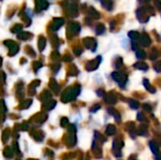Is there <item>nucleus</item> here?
<instances>
[{"mask_svg":"<svg viewBox=\"0 0 161 160\" xmlns=\"http://www.w3.org/2000/svg\"><path fill=\"white\" fill-rule=\"evenodd\" d=\"M155 2H156V4H157L156 6H157V7H158V8H161V2H160V1H159V0H155Z\"/></svg>","mask_w":161,"mask_h":160,"instance_id":"nucleus-1","label":"nucleus"},{"mask_svg":"<svg viewBox=\"0 0 161 160\" xmlns=\"http://www.w3.org/2000/svg\"><path fill=\"white\" fill-rule=\"evenodd\" d=\"M140 1H142V2H144V3H145V2H147V1H149V0H140Z\"/></svg>","mask_w":161,"mask_h":160,"instance_id":"nucleus-2","label":"nucleus"}]
</instances>
